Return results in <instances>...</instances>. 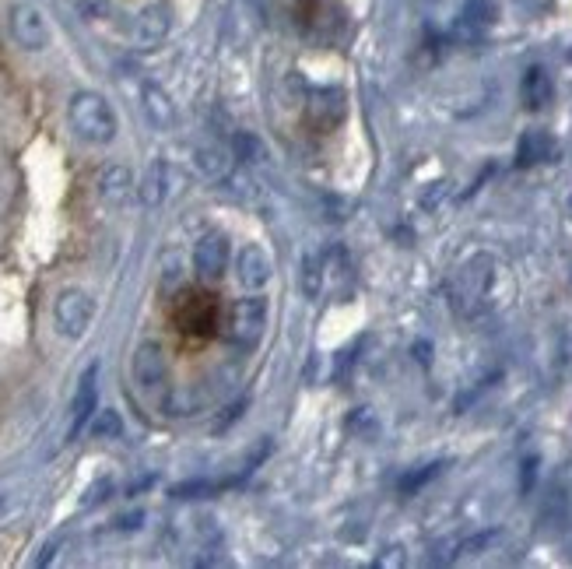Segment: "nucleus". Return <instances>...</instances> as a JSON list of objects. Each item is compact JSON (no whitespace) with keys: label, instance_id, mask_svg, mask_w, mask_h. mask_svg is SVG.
<instances>
[{"label":"nucleus","instance_id":"nucleus-16","mask_svg":"<svg viewBox=\"0 0 572 569\" xmlns=\"http://www.w3.org/2000/svg\"><path fill=\"white\" fill-rule=\"evenodd\" d=\"M144 109H148L151 123H158V127H172V120H176V109H172L169 95L158 85H144Z\"/></svg>","mask_w":572,"mask_h":569},{"label":"nucleus","instance_id":"nucleus-23","mask_svg":"<svg viewBox=\"0 0 572 569\" xmlns=\"http://www.w3.org/2000/svg\"><path fill=\"white\" fill-rule=\"evenodd\" d=\"M232 148H236V155H239V159H246V162H253L260 155V145H257V137H253V134H236Z\"/></svg>","mask_w":572,"mask_h":569},{"label":"nucleus","instance_id":"nucleus-4","mask_svg":"<svg viewBox=\"0 0 572 569\" xmlns=\"http://www.w3.org/2000/svg\"><path fill=\"white\" fill-rule=\"evenodd\" d=\"M53 317H57V331L64 334V338H81V334L92 327L95 303L88 299V292L67 289L60 292L57 306H53Z\"/></svg>","mask_w":572,"mask_h":569},{"label":"nucleus","instance_id":"nucleus-21","mask_svg":"<svg viewBox=\"0 0 572 569\" xmlns=\"http://www.w3.org/2000/svg\"><path fill=\"white\" fill-rule=\"evenodd\" d=\"M222 489V485L215 482H183L172 489V496L176 499H201V496H215V492Z\"/></svg>","mask_w":572,"mask_h":569},{"label":"nucleus","instance_id":"nucleus-9","mask_svg":"<svg viewBox=\"0 0 572 569\" xmlns=\"http://www.w3.org/2000/svg\"><path fill=\"white\" fill-rule=\"evenodd\" d=\"M169 380V359L158 341H144L134 352V383L141 390H162Z\"/></svg>","mask_w":572,"mask_h":569},{"label":"nucleus","instance_id":"nucleus-11","mask_svg":"<svg viewBox=\"0 0 572 569\" xmlns=\"http://www.w3.org/2000/svg\"><path fill=\"white\" fill-rule=\"evenodd\" d=\"M215 303H211V296H197V292H190V296H183V303H179V324H183V331H194V334H211L215 331Z\"/></svg>","mask_w":572,"mask_h":569},{"label":"nucleus","instance_id":"nucleus-25","mask_svg":"<svg viewBox=\"0 0 572 569\" xmlns=\"http://www.w3.org/2000/svg\"><path fill=\"white\" fill-rule=\"evenodd\" d=\"M569 64H572V50H569Z\"/></svg>","mask_w":572,"mask_h":569},{"label":"nucleus","instance_id":"nucleus-17","mask_svg":"<svg viewBox=\"0 0 572 569\" xmlns=\"http://www.w3.org/2000/svg\"><path fill=\"white\" fill-rule=\"evenodd\" d=\"M495 22V4L492 0H467L464 4V15H460V25L471 32H481Z\"/></svg>","mask_w":572,"mask_h":569},{"label":"nucleus","instance_id":"nucleus-2","mask_svg":"<svg viewBox=\"0 0 572 569\" xmlns=\"http://www.w3.org/2000/svg\"><path fill=\"white\" fill-rule=\"evenodd\" d=\"M67 120H71V130L88 141V145H109L116 137V113L102 95L95 92H78L71 99V109H67Z\"/></svg>","mask_w":572,"mask_h":569},{"label":"nucleus","instance_id":"nucleus-12","mask_svg":"<svg viewBox=\"0 0 572 569\" xmlns=\"http://www.w3.org/2000/svg\"><path fill=\"white\" fill-rule=\"evenodd\" d=\"M558 155V141L548 134V130H527L516 145V166H541V162H551Z\"/></svg>","mask_w":572,"mask_h":569},{"label":"nucleus","instance_id":"nucleus-18","mask_svg":"<svg viewBox=\"0 0 572 569\" xmlns=\"http://www.w3.org/2000/svg\"><path fill=\"white\" fill-rule=\"evenodd\" d=\"M323 285H327V264H323L316 253H309V257L302 260V292H306L309 299H316L323 292Z\"/></svg>","mask_w":572,"mask_h":569},{"label":"nucleus","instance_id":"nucleus-15","mask_svg":"<svg viewBox=\"0 0 572 569\" xmlns=\"http://www.w3.org/2000/svg\"><path fill=\"white\" fill-rule=\"evenodd\" d=\"M130 190H134V173H130L127 166H109L106 173H102V180H99L102 201L123 204L130 197Z\"/></svg>","mask_w":572,"mask_h":569},{"label":"nucleus","instance_id":"nucleus-24","mask_svg":"<svg viewBox=\"0 0 572 569\" xmlns=\"http://www.w3.org/2000/svg\"><path fill=\"white\" fill-rule=\"evenodd\" d=\"M534 478H537V457H527V461H523V471H520V492H530Z\"/></svg>","mask_w":572,"mask_h":569},{"label":"nucleus","instance_id":"nucleus-10","mask_svg":"<svg viewBox=\"0 0 572 569\" xmlns=\"http://www.w3.org/2000/svg\"><path fill=\"white\" fill-rule=\"evenodd\" d=\"M194 267L204 281H218L229 267V239L222 232H208L194 250Z\"/></svg>","mask_w":572,"mask_h":569},{"label":"nucleus","instance_id":"nucleus-14","mask_svg":"<svg viewBox=\"0 0 572 569\" xmlns=\"http://www.w3.org/2000/svg\"><path fill=\"white\" fill-rule=\"evenodd\" d=\"M232 152L225 145H204V148H197V169H201L208 180H229L232 176Z\"/></svg>","mask_w":572,"mask_h":569},{"label":"nucleus","instance_id":"nucleus-5","mask_svg":"<svg viewBox=\"0 0 572 569\" xmlns=\"http://www.w3.org/2000/svg\"><path fill=\"white\" fill-rule=\"evenodd\" d=\"M95 411H99V366H88L78 380V390H74L67 440H78V436L85 433V425L92 422Z\"/></svg>","mask_w":572,"mask_h":569},{"label":"nucleus","instance_id":"nucleus-6","mask_svg":"<svg viewBox=\"0 0 572 569\" xmlns=\"http://www.w3.org/2000/svg\"><path fill=\"white\" fill-rule=\"evenodd\" d=\"M8 22H11V36H15V43L22 46V50L36 53L50 43V29H46V18L36 4H15Z\"/></svg>","mask_w":572,"mask_h":569},{"label":"nucleus","instance_id":"nucleus-20","mask_svg":"<svg viewBox=\"0 0 572 569\" xmlns=\"http://www.w3.org/2000/svg\"><path fill=\"white\" fill-rule=\"evenodd\" d=\"M92 433L99 436V440H116V436L123 433L120 415H116V411H99V415H95V422H92Z\"/></svg>","mask_w":572,"mask_h":569},{"label":"nucleus","instance_id":"nucleus-8","mask_svg":"<svg viewBox=\"0 0 572 569\" xmlns=\"http://www.w3.org/2000/svg\"><path fill=\"white\" fill-rule=\"evenodd\" d=\"M274 274V264H271V253L257 243H246L236 257V278L246 292H260L267 289V281Z\"/></svg>","mask_w":572,"mask_h":569},{"label":"nucleus","instance_id":"nucleus-7","mask_svg":"<svg viewBox=\"0 0 572 569\" xmlns=\"http://www.w3.org/2000/svg\"><path fill=\"white\" fill-rule=\"evenodd\" d=\"M169 29H172V8L165 0H155V4L141 8V15L134 18V32L130 36H134L137 50H155L169 36Z\"/></svg>","mask_w":572,"mask_h":569},{"label":"nucleus","instance_id":"nucleus-19","mask_svg":"<svg viewBox=\"0 0 572 569\" xmlns=\"http://www.w3.org/2000/svg\"><path fill=\"white\" fill-rule=\"evenodd\" d=\"M162 197H165V166L158 162V166H151L148 176H144L141 201L148 204V208H155V204H162Z\"/></svg>","mask_w":572,"mask_h":569},{"label":"nucleus","instance_id":"nucleus-22","mask_svg":"<svg viewBox=\"0 0 572 569\" xmlns=\"http://www.w3.org/2000/svg\"><path fill=\"white\" fill-rule=\"evenodd\" d=\"M439 471H443V464H425V471H418V475H408V478H404L401 489H404V492L422 489V485H425V482H432V478H436Z\"/></svg>","mask_w":572,"mask_h":569},{"label":"nucleus","instance_id":"nucleus-3","mask_svg":"<svg viewBox=\"0 0 572 569\" xmlns=\"http://www.w3.org/2000/svg\"><path fill=\"white\" fill-rule=\"evenodd\" d=\"M267 331V303L260 296L236 299L225 320V338L236 348H257Z\"/></svg>","mask_w":572,"mask_h":569},{"label":"nucleus","instance_id":"nucleus-1","mask_svg":"<svg viewBox=\"0 0 572 569\" xmlns=\"http://www.w3.org/2000/svg\"><path fill=\"white\" fill-rule=\"evenodd\" d=\"M495 278H499V264L488 253L471 257L450 281V303L460 317L474 320L492 306V292H495Z\"/></svg>","mask_w":572,"mask_h":569},{"label":"nucleus","instance_id":"nucleus-13","mask_svg":"<svg viewBox=\"0 0 572 569\" xmlns=\"http://www.w3.org/2000/svg\"><path fill=\"white\" fill-rule=\"evenodd\" d=\"M520 95H523V106L527 109H544L551 99H555V85H551V74L544 67H530L523 74V85H520Z\"/></svg>","mask_w":572,"mask_h":569}]
</instances>
